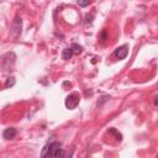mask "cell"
I'll return each mask as SVG.
<instances>
[{
	"mask_svg": "<svg viewBox=\"0 0 158 158\" xmlns=\"http://www.w3.org/2000/svg\"><path fill=\"white\" fill-rule=\"evenodd\" d=\"M15 59H16V54L14 52H7L2 56V59H1V68L2 70H9L12 64L15 63Z\"/></svg>",
	"mask_w": 158,
	"mask_h": 158,
	"instance_id": "6da1fadb",
	"label": "cell"
},
{
	"mask_svg": "<svg viewBox=\"0 0 158 158\" xmlns=\"http://www.w3.org/2000/svg\"><path fill=\"white\" fill-rule=\"evenodd\" d=\"M21 28H22V20H21V17L16 16L14 22H12V26H11V35L14 38H17L20 36Z\"/></svg>",
	"mask_w": 158,
	"mask_h": 158,
	"instance_id": "7a4b0ae2",
	"label": "cell"
},
{
	"mask_svg": "<svg viewBox=\"0 0 158 158\" xmlns=\"http://www.w3.org/2000/svg\"><path fill=\"white\" fill-rule=\"evenodd\" d=\"M79 100H80V98H79V95L78 94H70V95H68L67 96V99H65V107L67 109H69V110H73V109H75L77 107V105L79 104Z\"/></svg>",
	"mask_w": 158,
	"mask_h": 158,
	"instance_id": "3957f363",
	"label": "cell"
},
{
	"mask_svg": "<svg viewBox=\"0 0 158 158\" xmlns=\"http://www.w3.org/2000/svg\"><path fill=\"white\" fill-rule=\"evenodd\" d=\"M127 54H128V47H127L126 44L120 46V47H117V48L115 49V56H116L118 59H125Z\"/></svg>",
	"mask_w": 158,
	"mask_h": 158,
	"instance_id": "277c9868",
	"label": "cell"
},
{
	"mask_svg": "<svg viewBox=\"0 0 158 158\" xmlns=\"http://www.w3.org/2000/svg\"><path fill=\"white\" fill-rule=\"evenodd\" d=\"M15 136H16V128H14V127H7L2 132V137L5 139H12Z\"/></svg>",
	"mask_w": 158,
	"mask_h": 158,
	"instance_id": "5b68a950",
	"label": "cell"
},
{
	"mask_svg": "<svg viewBox=\"0 0 158 158\" xmlns=\"http://www.w3.org/2000/svg\"><path fill=\"white\" fill-rule=\"evenodd\" d=\"M53 154H52V151H51V143L49 144H46L42 151H41V158H52Z\"/></svg>",
	"mask_w": 158,
	"mask_h": 158,
	"instance_id": "8992f818",
	"label": "cell"
},
{
	"mask_svg": "<svg viewBox=\"0 0 158 158\" xmlns=\"http://www.w3.org/2000/svg\"><path fill=\"white\" fill-rule=\"evenodd\" d=\"M73 54H74V53H73L72 48H70V47H67V48H64V49H63L62 58H63L64 60H68V59H70V58H72V56H73Z\"/></svg>",
	"mask_w": 158,
	"mask_h": 158,
	"instance_id": "52a82bcc",
	"label": "cell"
},
{
	"mask_svg": "<svg viewBox=\"0 0 158 158\" xmlns=\"http://www.w3.org/2000/svg\"><path fill=\"white\" fill-rule=\"evenodd\" d=\"M70 48H72V51H73L74 54H80V53L83 52V47L79 46L78 43H73V44L70 46Z\"/></svg>",
	"mask_w": 158,
	"mask_h": 158,
	"instance_id": "ba28073f",
	"label": "cell"
},
{
	"mask_svg": "<svg viewBox=\"0 0 158 158\" xmlns=\"http://www.w3.org/2000/svg\"><path fill=\"white\" fill-rule=\"evenodd\" d=\"M15 83H16V79H15L14 77H10V78H7L6 81H5V88H11V86L15 85Z\"/></svg>",
	"mask_w": 158,
	"mask_h": 158,
	"instance_id": "9c48e42d",
	"label": "cell"
},
{
	"mask_svg": "<svg viewBox=\"0 0 158 158\" xmlns=\"http://www.w3.org/2000/svg\"><path fill=\"white\" fill-rule=\"evenodd\" d=\"M109 132H110L111 135H114V136L116 137V139H117V141H122V135H121L118 131H116L115 128H110V130H109Z\"/></svg>",
	"mask_w": 158,
	"mask_h": 158,
	"instance_id": "30bf717a",
	"label": "cell"
},
{
	"mask_svg": "<svg viewBox=\"0 0 158 158\" xmlns=\"http://www.w3.org/2000/svg\"><path fill=\"white\" fill-rule=\"evenodd\" d=\"M64 151L62 149V148H59V149H57L56 152H54V154H53V157L54 158H64Z\"/></svg>",
	"mask_w": 158,
	"mask_h": 158,
	"instance_id": "8fae6325",
	"label": "cell"
},
{
	"mask_svg": "<svg viewBox=\"0 0 158 158\" xmlns=\"http://www.w3.org/2000/svg\"><path fill=\"white\" fill-rule=\"evenodd\" d=\"M93 19H94V14H86L85 15V22L86 23H91Z\"/></svg>",
	"mask_w": 158,
	"mask_h": 158,
	"instance_id": "7c38bea8",
	"label": "cell"
},
{
	"mask_svg": "<svg viewBox=\"0 0 158 158\" xmlns=\"http://www.w3.org/2000/svg\"><path fill=\"white\" fill-rule=\"evenodd\" d=\"M106 37H107V36H106V31L104 30V31L101 32V35H100V40H101V41H105V40H106Z\"/></svg>",
	"mask_w": 158,
	"mask_h": 158,
	"instance_id": "4fadbf2b",
	"label": "cell"
},
{
	"mask_svg": "<svg viewBox=\"0 0 158 158\" xmlns=\"http://www.w3.org/2000/svg\"><path fill=\"white\" fill-rule=\"evenodd\" d=\"M78 5L79 6H86V5H89V1H78Z\"/></svg>",
	"mask_w": 158,
	"mask_h": 158,
	"instance_id": "5bb4252c",
	"label": "cell"
},
{
	"mask_svg": "<svg viewBox=\"0 0 158 158\" xmlns=\"http://www.w3.org/2000/svg\"><path fill=\"white\" fill-rule=\"evenodd\" d=\"M154 104H156V105H158V96L154 99Z\"/></svg>",
	"mask_w": 158,
	"mask_h": 158,
	"instance_id": "9a60e30c",
	"label": "cell"
}]
</instances>
